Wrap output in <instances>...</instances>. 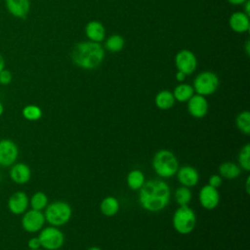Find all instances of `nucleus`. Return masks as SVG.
<instances>
[{
  "instance_id": "13",
  "label": "nucleus",
  "mask_w": 250,
  "mask_h": 250,
  "mask_svg": "<svg viewBox=\"0 0 250 250\" xmlns=\"http://www.w3.org/2000/svg\"><path fill=\"white\" fill-rule=\"evenodd\" d=\"M177 179L179 183L188 188L194 187L199 182V173L193 166L190 165H185L182 167H179L177 173H176Z\"/></svg>"
},
{
  "instance_id": "37",
  "label": "nucleus",
  "mask_w": 250,
  "mask_h": 250,
  "mask_svg": "<svg viewBox=\"0 0 250 250\" xmlns=\"http://www.w3.org/2000/svg\"><path fill=\"white\" fill-rule=\"evenodd\" d=\"M245 185H246V192L249 194V192H250V188H249V177L246 179Z\"/></svg>"
},
{
  "instance_id": "20",
  "label": "nucleus",
  "mask_w": 250,
  "mask_h": 250,
  "mask_svg": "<svg viewBox=\"0 0 250 250\" xmlns=\"http://www.w3.org/2000/svg\"><path fill=\"white\" fill-rule=\"evenodd\" d=\"M100 210L103 215L105 217H113L117 214L119 211V201L116 197L112 195H108L104 197L101 204H100Z\"/></svg>"
},
{
  "instance_id": "3",
  "label": "nucleus",
  "mask_w": 250,
  "mask_h": 250,
  "mask_svg": "<svg viewBox=\"0 0 250 250\" xmlns=\"http://www.w3.org/2000/svg\"><path fill=\"white\" fill-rule=\"evenodd\" d=\"M151 165L155 174L163 179L175 176L180 167L175 153L166 148L159 149L154 153Z\"/></svg>"
},
{
  "instance_id": "21",
  "label": "nucleus",
  "mask_w": 250,
  "mask_h": 250,
  "mask_svg": "<svg viewBox=\"0 0 250 250\" xmlns=\"http://www.w3.org/2000/svg\"><path fill=\"white\" fill-rule=\"evenodd\" d=\"M155 105L162 110L170 109L175 104V98L173 93L169 90H162L158 92L154 99Z\"/></svg>"
},
{
  "instance_id": "9",
  "label": "nucleus",
  "mask_w": 250,
  "mask_h": 250,
  "mask_svg": "<svg viewBox=\"0 0 250 250\" xmlns=\"http://www.w3.org/2000/svg\"><path fill=\"white\" fill-rule=\"evenodd\" d=\"M175 63L178 71H182L186 75H189L195 70L197 60L191 51L181 50L175 57Z\"/></svg>"
},
{
  "instance_id": "17",
  "label": "nucleus",
  "mask_w": 250,
  "mask_h": 250,
  "mask_svg": "<svg viewBox=\"0 0 250 250\" xmlns=\"http://www.w3.org/2000/svg\"><path fill=\"white\" fill-rule=\"evenodd\" d=\"M229 26L230 28L237 33H243L248 31L250 22L249 16L244 14L243 12H235L229 18Z\"/></svg>"
},
{
  "instance_id": "6",
  "label": "nucleus",
  "mask_w": 250,
  "mask_h": 250,
  "mask_svg": "<svg viewBox=\"0 0 250 250\" xmlns=\"http://www.w3.org/2000/svg\"><path fill=\"white\" fill-rule=\"evenodd\" d=\"M219 84L220 81L217 74L212 71H203L195 77L192 88L196 94L205 97L214 94Z\"/></svg>"
},
{
  "instance_id": "34",
  "label": "nucleus",
  "mask_w": 250,
  "mask_h": 250,
  "mask_svg": "<svg viewBox=\"0 0 250 250\" xmlns=\"http://www.w3.org/2000/svg\"><path fill=\"white\" fill-rule=\"evenodd\" d=\"M244 3H245V9H244V12H243V13L246 14L247 16H249V14H250V10H249V5H250V4H249V0H246Z\"/></svg>"
},
{
  "instance_id": "28",
  "label": "nucleus",
  "mask_w": 250,
  "mask_h": 250,
  "mask_svg": "<svg viewBox=\"0 0 250 250\" xmlns=\"http://www.w3.org/2000/svg\"><path fill=\"white\" fill-rule=\"evenodd\" d=\"M22 116L29 121H36L42 116V109L35 104H27L22 108Z\"/></svg>"
},
{
  "instance_id": "30",
  "label": "nucleus",
  "mask_w": 250,
  "mask_h": 250,
  "mask_svg": "<svg viewBox=\"0 0 250 250\" xmlns=\"http://www.w3.org/2000/svg\"><path fill=\"white\" fill-rule=\"evenodd\" d=\"M223 184V178L219 174H213L208 179V185H210L213 188H220Z\"/></svg>"
},
{
  "instance_id": "2",
  "label": "nucleus",
  "mask_w": 250,
  "mask_h": 250,
  "mask_svg": "<svg viewBox=\"0 0 250 250\" xmlns=\"http://www.w3.org/2000/svg\"><path fill=\"white\" fill-rule=\"evenodd\" d=\"M104 58V50L100 43L85 41L77 43L71 52L72 62L84 69H93L99 66Z\"/></svg>"
},
{
  "instance_id": "32",
  "label": "nucleus",
  "mask_w": 250,
  "mask_h": 250,
  "mask_svg": "<svg viewBox=\"0 0 250 250\" xmlns=\"http://www.w3.org/2000/svg\"><path fill=\"white\" fill-rule=\"evenodd\" d=\"M27 246L29 249H39L41 247V243L38 237H31L27 241Z\"/></svg>"
},
{
  "instance_id": "16",
  "label": "nucleus",
  "mask_w": 250,
  "mask_h": 250,
  "mask_svg": "<svg viewBox=\"0 0 250 250\" xmlns=\"http://www.w3.org/2000/svg\"><path fill=\"white\" fill-rule=\"evenodd\" d=\"M6 7L9 13L20 19H23L29 12V0H6Z\"/></svg>"
},
{
  "instance_id": "38",
  "label": "nucleus",
  "mask_w": 250,
  "mask_h": 250,
  "mask_svg": "<svg viewBox=\"0 0 250 250\" xmlns=\"http://www.w3.org/2000/svg\"><path fill=\"white\" fill-rule=\"evenodd\" d=\"M249 45H250V42H249V40H247L246 45H245V49H246V54L247 55H249Z\"/></svg>"
},
{
  "instance_id": "35",
  "label": "nucleus",
  "mask_w": 250,
  "mask_h": 250,
  "mask_svg": "<svg viewBox=\"0 0 250 250\" xmlns=\"http://www.w3.org/2000/svg\"><path fill=\"white\" fill-rule=\"evenodd\" d=\"M228 1L233 5H240V4H244L246 0H228Z\"/></svg>"
},
{
  "instance_id": "33",
  "label": "nucleus",
  "mask_w": 250,
  "mask_h": 250,
  "mask_svg": "<svg viewBox=\"0 0 250 250\" xmlns=\"http://www.w3.org/2000/svg\"><path fill=\"white\" fill-rule=\"evenodd\" d=\"M185 78H186V74H185L184 72L178 71V72L176 73V79H177L179 82H183V81L185 80Z\"/></svg>"
},
{
  "instance_id": "24",
  "label": "nucleus",
  "mask_w": 250,
  "mask_h": 250,
  "mask_svg": "<svg viewBox=\"0 0 250 250\" xmlns=\"http://www.w3.org/2000/svg\"><path fill=\"white\" fill-rule=\"evenodd\" d=\"M174 198L179 206L188 205V203L191 201V198H192L191 190L188 187L181 186L175 190Z\"/></svg>"
},
{
  "instance_id": "19",
  "label": "nucleus",
  "mask_w": 250,
  "mask_h": 250,
  "mask_svg": "<svg viewBox=\"0 0 250 250\" xmlns=\"http://www.w3.org/2000/svg\"><path fill=\"white\" fill-rule=\"evenodd\" d=\"M219 175L222 178H225L227 180H233L239 177L241 173V168L238 164L231 162V161H226L220 164L219 168Z\"/></svg>"
},
{
  "instance_id": "41",
  "label": "nucleus",
  "mask_w": 250,
  "mask_h": 250,
  "mask_svg": "<svg viewBox=\"0 0 250 250\" xmlns=\"http://www.w3.org/2000/svg\"><path fill=\"white\" fill-rule=\"evenodd\" d=\"M29 250H41V249L39 248V249H29Z\"/></svg>"
},
{
  "instance_id": "10",
  "label": "nucleus",
  "mask_w": 250,
  "mask_h": 250,
  "mask_svg": "<svg viewBox=\"0 0 250 250\" xmlns=\"http://www.w3.org/2000/svg\"><path fill=\"white\" fill-rule=\"evenodd\" d=\"M198 200L202 208L206 210H214L220 203V193L216 188L207 184L200 188Z\"/></svg>"
},
{
  "instance_id": "27",
  "label": "nucleus",
  "mask_w": 250,
  "mask_h": 250,
  "mask_svg": "<svg viewBox=\"0 0 250 250\" xmlns=\"http://www.w3.org/2000/svg\"><path fill=\"white\" fill-rule=\"evenodd\" d=\"M31 209L42 211L48 205V196L43 191H36L29 199Z\"/></svg>"
},
{
  "instance_id": "14",
  "label": "nucleus",
  "mask_w": 250,
  "mask_h": 250,
  "mask_svg": "<svg viewBox=\"0 0 250 250\" xmlns=\"http://www.w3.org/2000/svg\"><path fill=\"white\" fill-rule=\"evenodd\" d=\"M29 205V198L23 191L14 192L8 199V208L15 215L23 214Z\"/></svg>"
},
{
  "instance_id": "36",
  "label": "nucleus",
  "mask_w": 250,
  "mask_h": 250,
  "mask_svg": "<svg viewBox=\"0 0 250 250\" xmlns=\"http://www.w3.org/2000/svg\"><path fill=\"white\" fill-rule=\"evenodd\" d=\"M4 68H5V61H4L3 56L0 54V71L3 70Z\"/></svg>"
},
{
  "instance_id": "26",
  "label": "nucleus",
  "mask_w": 250,
  "mask_h": 250,
  "mask_svg": "<svg viewBox=\"0 0 250 250\" xmlns=\"http://www.w3.org/2000/svg\"><path fill=\"white\" fill-rule=\"evenodd\" d=\"M237 160L241 170H244L246 172L250 171V144L249 143H246L240 148L238 152Z\"/></svg>"
},
{
  "instance_id": "15",
  "label": "nucleus",
  "mask_w": 250,
  "mask_h": 250,
  "mask_svg": "<svg viewBox=\"0 0 250 250\" xmlns=\"http://www.w3.org/2000/svg\"><path fill=\"white\" fill-rule=\"evenodd\" d=\"M10 177L14 183L24 185L31 178V170L25 163H16L10 170Z\"/></svg>"
},
{
  "instance_id": "31",
  "label": "nucleus",
  "mask_w": 250,
  "mask_h": 250,
  "mask_svg": "<svg viewBox=\"0 0 250 250\" xmlns=\"http://www.w3.org/2000/svg\"><path fill=\"white\" fill-rule=\"evenodd\" d=\"M12 81V73L7 70V69H3L0 71V84L2 85H8L10 84Z\"/></svg>"
},
{
  "instance_id": "5",
  "label": "nucleus",
  "mask_w": 250,
  "mask_h": 250,
  "mask_svg": "<svg viewBox=\"0 0 250 250\" xmlns=\"http://www.w3.org/2000/svg\"><path fill=\"white\" fill-rule=\"evenodd\" d=\"M172 225L178 233L188 234L195 229L196 215L188 205L179 206L173 214Z\"/></svg>"
},
{
  "instance_id": "8",
  "label": "nucleus",
  "mask_w": 250,
  "mask_h": 250,
  "mask_svg": "<svg viewBox=\"0 0 250 250\" xmlns=\"http://www.w3.org/2000/svg\"><path fill=\"white\" fill-rule=\"evenodd\" d=\"M45 216L42 211L30 209L23 213L21 218V227L27 232H37L43 229Z\"/></svg>"
},
{
  "instance_id": "22",
  "label": "nucleus",
  "mask_w": 250,
  "mask_h": 250,
  "mask_svg": "<svg viewBox=\"0 0 250 250\" xmlns=\"http://www.w3.org/2000/svg\"><path fill=\"white\" fill-rule=\"evenodd\" d=\"M127 186L132 190H139L146 182L145 174L140 169L131 170L126 178Z\"/></svg>"
},
{
  "instance_id": "23",
  "label": "nucleus",
  "mask_w": 250,
  "mask_h": 250,
  "mask_svg": "<svg viewBox=\"0 0 250 250\" xmlns=\"http://www.w3.org/2000/svg\"><path fill=\"white\" fill-rule=\"evenodd\" d=\"M193 95H194V90L192 86L188 84H184V83L176 86L173 91V96L175 98V101H178L180 103L188 102Z\"/></svg>"
},
{
  "instance_id": "40",
  "label": "nucleus",
  "mask_w": 250,
  "mask_h": 250,
  "mask_svg": "<svg viewBox=\"0 0 250 250\" xmlns=\"http://www.w3.org/2000/svg\"><path fill=\"white\" fill-rule=\"evenodd\" d=\"M3 112H4V106H3V104L0 103V116L3 114Z\"/></svg>"
},
{
  "instance_id": "1",
  "label": "nucleus",
  "mask_w": 250,
  "mask_h": 250,
  "mask_svg": "<svg viewBox=\"0 0 250 250\" xmlns=\"http://www.w3.org/2000/svg\"><path fill=\"white\" fill-rule=\"evenodd\" d=\"M139 203L148 212H160L167 207L171 198L169 185L161 179H151L139 189Z\"/></svg>"
},
{
  "instance_id": "25",
  "label": "nucleus",
  "mask_w": 250,
  "mask_h": 250,
  "mask_svg": "<svg viewBox=\"0 0 250 250\" xmlns=\"http://www.w3.org/2000/svg\"><path fill=\"white\" fill-rule=\"evenodd\" d=\"M235 125L237 129L244 135L250 134V112L243 110L235 117Z\"/></svg>"
},
{
  "instance_id": "29",
  "label": "nucleus",
  "mask_w": 250,
  "mask_h": 250,
  "mask_svg": "<svg viewBox=\"0 0 250 250\" xmlns=\"http://www.w3.org/2000/svg\"><path fill=\"white\" fill-rule=\"evenodd\" d=\"M124 47V39L118 34H113L109 36L105 41V48L110 52H119Z\"/></svg>"
},
{
  "instance_id": "39",
  "label": "nucleus",
  "mask_w": 250,
  "mask_h": 250,
  "mask_svg": "<svg viewBox=\"0 0 250 250\" xmlns=\"http://www.w3.org/2000/svg\"><path fill=\"white\" fill-rule=\"evenodd\" d=\"M87 250H102V249L100 247H98V246H91Z\"/></svg>"
},
{
  "instance_id": "4",
  "label": "nucleus",
  "mask_w": 250,
  "mask_h": 250,
  "mask_svg": "<svg viewBox=\"0 0 250 250\" xmlns=\"http://www.w3.org/2000/svg\"><path fill=\"white\" fill-rule=\"evenodd\" d=\"M44 216L45 221L50 226L59 228L69 222L72 216V209L67 202L57 200L46 206Z\"/></svg>"
},
{
  "instance_id": "7",
  "label": "nucleus",
  "mask_w": 250,
  "mask_h": 250,
  "mask_svg": "<svg viewBox=\"0 0 250 250\" xmlns=\"http://www.w3.org/2000/svg\"><path fill=\"white\" fill-rule=\"evenodd\" d=\"M38 238L41 247L46 250H59L63 246L64 234L57 227H47L40 230Z\"/></svg>"
},
{
  "instance_id": "18",
  "label": "nucleus",
  "mask_w": 250,
  "mask_h": 250,
  "mask_svg": "<svg viewBox=\"0 0 250 250\" xmlns=\"http://www.w3.org/2000/svg\"><path fill=\"white\" fill-rule=\"evenodd\" d=\"M85 33L90 41L100 43L104 39L105 30L102 22L98 21H91L87 23L85 27Z\"/></svg>"
},
{
  "instance_id": "12",
  "label": "nucleus",
  "mask_w": 250,
  "mask_h": 250,
  "mask_svg": "<svg viewBox=\"0 0 250 250\" xmlns=\"http://www.w3.org/2000/svg\"><path fill=\"white\" fill-rule=\"evenodd\" d=\"M208 102L204 96L195 94L188 101V111L194 118H202L208 112Z\"/></svg>"
},
{
  "instance_id": "11",
  "label": "nucleus",
  "mask_w": 250,
  "mask_h": 250,
  "mask_svg": "<svg viewBox=\"0 0 250 250\" xmlns=\"http://www.w3.org/2000/svg\"><path fill=\"white\" fill-rule=\"evenodd\" d=\"M19 156L18 146L9 139L0 141V165L11 166Z\"/></svg>"
}]
</instances>
